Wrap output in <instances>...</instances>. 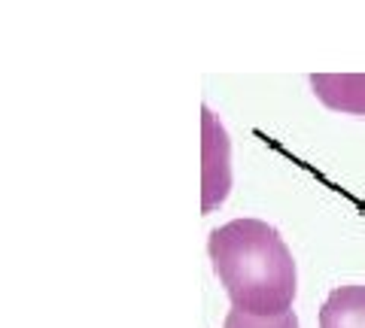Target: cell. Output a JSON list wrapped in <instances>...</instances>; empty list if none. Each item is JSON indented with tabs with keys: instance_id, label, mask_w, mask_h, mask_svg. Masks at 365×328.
I'll return each mask as SVG.
<instances>
[{
	"instance_id": "6da1fadb",
	"label": "cell",
	"mask_w": 365,
	"mask_h": 328,
	"mask_svg": "<svg viewBox=\"0 0 365 328\" xmlns=\"http://www.w3.org/2000/svg\"><path fill=\"white\" fill-rule=\"evenodd\" d=\"M216 280L237 310L274 316L292 310L299 270L287 240L262 219H232L207 237Z\"/></svg>"
},
{
	"instance_id": "7a4b0ae2",
	"label": "cell",
	"mask_w": 365,
	"mask_h": 328,
	"mask_svg": "<svg viewBox=\"0 0 365 328\" xmlns=\"http://www.w3.org/2000/svg\"><path fill=\"white\" fill-rule=\"evenodd\" d=\"M232 191V140L210 107H201V210L213 213Z\"/></svg>"
},
{
	"instance_id": "3957f363",
	"label": "cell",
	"mask_w": 365,
	"mask_h": 328,
	"mask_svg": "<svg viewBox=\"0 0 365 328\" xmlns=\"http://www.w3.org/2000/svg\"><path fill=\"white\" fill-rule=\"evenodd\" d=\"M311 88L323 107L341 116L365 119V76L362 73H319L311 76Z\"/></svg>"
},
{
	"instance_id": "277c9868",
	"label": "cell",
	"mask_w": 365,
	"mask_h": 328,
	"mask_svg": "<svg viewBox=\"0 0 365 328\" xmlns=\"http://www.w3.org/2000/svg\"><path fill=\"white\" fill-rule=\"evenodd\" d=\"M319 328H365V286H338L319 310Z\"/></svg>"
},
{
	"instance_id": "5b68a950",
	"label": "cell",
	"mask_w": 365,
	"mask_h": 328,
	"mask_svg": "<svg viewBox=\"0 0 365 328\" xmlns=\"http://www.w3.org/2000/svg\"><path fill=\"white\" fill-rule=\"evenodd\" d=\"M222 328H299V316H295V310L274 313V316H256V313L232 307Z\"/></svg>"
}]
</instances>
